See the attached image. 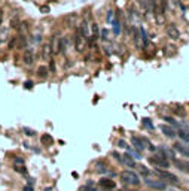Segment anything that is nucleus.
Listing matches in <instances>:
<instances>
[{"instance_id":"1","label":"nucleus","mask_w":189,"mask_h":191,"mask_svg":"<svg viewBox=\"0 0 189 191\" xmlns=\"http://www.w3.org/2000/svg\"><path fill=\"white\" fill-rule=\"evenodd\" d=\"M149 163L154 166L155 169H158V170H167L170 167V160L164 155L162 152L161 154H155L154 157H151Z\"/></svg>"},{"instance_id":"2","label":"nucleus","mask_w":189,"mask_h":191,"mask_svg":"<svg viewBox=\"0 0 189 191\" xmlns=\"http://www.w3.org/2000/svg\"><path fill=\"white\" fill-rule=\"evenodd\" d=\"M119 178L122 179V182L128 184L130 187H137L140 185V179H138V175L133 170H122L119 173Z\"/></svg>"},{"instance_id":"3","label":"nucleus","mask_w":189,"mask_h":191,"mask_svg":"<svg viewBox=\"0 0 189 191\" xmlns=\"http://www.w3.org/2000/svg\"><path fill=\"white\" fill-rule=\"evenodd\" d=\"M144 184L146 185H149L151 188H154V190H161L164 191L167 188V182H164L162 179H158V178H151L149 175L148 176H144Z\"/></svg>"},{"instance_id":"4","label":"nucleus","mask_w":189,"mask_h":191,"mask_svg":"<svg viewBox=\"0 0 189 191\" xmlns=\"http://www.w3.org/2000/svg\"><path fill=\"white\" fill-rule=\"evenodd\" d=\"M86 46H88V39H85L84 36L78 32V33L75 35V49L79 52V54H82V52L86 49Z\"/></svg>"},{"instance_id":"5","label":"nucleus","mask_w":189,"mask_h":191,"mask_svg":"<svg viewBox=\"0 0 189 191\" xmlns=\"http://www.w3.org/2000/svg\"><path fill=\"white\" fill-rule=\"evenodd\" d=\"M155 173L158 175L164 182H167V184H179V178L176 176V175H173V173H170V172H167V170H156Z\"/></svg>"},{"instance_id":"6","label":"nucleus","mask_w":189,"mask_h":191,"mask_svg":"<svg viewBox=\"0 0 189 191\" xmlns=\"http://www.w3.org/2000/svg\"><path fill=\"white\" fill-rule=\"evenodd\" d=\"M52 55H54V51H52L51 42L43 43V45H42V48H40V57H42V60L49 61V60H52Z\"/></svg>"},{"instance_id":"7","label":"nucleus","mask_w":189,"mask_h":191,"mask_svg":"<svg viewBox=\"0 0 189 191\" xmlns=\"http://www.w3.org/2000/svg\"><path fill=\"white\" fill-rule=\"evenodd\" d=\"M165 33H167V36L170 37V39H173V40H177V39H180V30L174 26V24H167L165 26Z\"/></svg>"},{"instance_id":"8","label":"nucleus","mask_w":189,"mask_h":191,"mask_svg":"<svg viewBox=\"0 0 189 191\" xmlns=\"http://www.w3.org/2000/svg\"><path fill=\"white\" fill-rule=\"evenodd\" d=\"M22 61L25 66H31L35 63V54H33V48H27L24 54H22Z\"/></svg>"},{"instance_id":"9","label":"nucleus","mask_w":189,"mask_h":191,"mask_svg":"<svg viewBox=\"0 0 189 191\" xmlns=\"http://www.w3.org/2000/svg\"><path fill=\"white\" fill-rule=\"evenodd\" d=\"M173 149L176 151V152H179L180 155L186 157V158H189V146L188 145H185V143H174L173 145Z\"/></svg>"},{"instance_id":"10","label":"nucleus","mask_w":189,"mask_h":191,"mask_svg":"<svg viewBox=\"0 0 189 191\" xmlns=\"http://www.w3.org/2000/svg\"><path fill=\"white\" fill-rule=\"evenodd\" d=\"M159 128H161L162 135H164V136H167V138H170V139H173V138H176V136H177V131L173 128L171 125H165V124H162Z\"/></svg>"},{"instance_id":"11","label":"nucleus","mask_w":189,"mask_h":191,"mask_svg":"<svg viewBox=\"0 0 189 191\" xmlns=\"http://www.w3.org/2000/svg\"><path fill=\"white\" fill-rule=\"evenodd\" d=\"M119 163H122V164L127 166V167H136V166H137V164H136V160H134L133 157H130L128 154H122Z\"/></svg>"},{"instance_id":"12","label":"nucleus","mask_w":189,"mask_h":191,"mask_svg":"<svg viewBox=\"0 0 189 191\" xmlns=\"http://www.w3.org/2000/svg\"><path fill=\"white\" fill-rule=\"evenodd\" d=\"M133 42L136 45V48H141V35H140V29L133 27Z\"/></svg>"},{"instance_id":"13","label":"nucleus","mask_w":189,"mask_h":191,"mask_svg":"<svg viewBox=\"0 0 189 191\" xmlns=\"http://www.w3.org/2000/svg\"><path fill=\"white\" fill-rule=\"evenodd\" d=\"M131 143L137 148L138 152L144 151V148H146V145L143 143V139H140V138H137V136H133V138H131Z\"/></svg>"},{"instance_id":"14","label":"nucleus","mask_w":189,"mask_h":191,"mask_svg":"<svg viewBox=\"0 0 189 191\" xmlns=\"http://www.w3.org/2000/svg\"><path fill=\"white\" fill-rule=\"evenodd\" d=\"M100 187L101 188H107V190H113L116 187V184H115V181L104 178V179H100Z\"/></svg>"},{"instance_id":"15","label":"nucleus","mask_w":189,"mask_h":191,"mask_svg":"<svg viewBox=\"0 0 189 191\" xmlns=\"http://www.w3.org/2000/svg\"><path fill=\"white\" fill-rule=\"evenodd\" d=\"M91 30H92V35H91V40L95 42L100 39V29H98V24L97 22H92L91 24Z\"/></svg>"},{"instance_id":"16","label":"nucleus","mask_w":189,"mask_h":191,"mask_svg":"<svg viewBox=\"0 0 189 191\" xmlns=\"http://www.w3.org/2000/svg\"><path fill=\"white\" fill-rule=\"evenodd\" d=\"M24 48H27V37H25V35L17 36V48L15 49H24Z\"/></svg>"},{"instance_id":"17","label":"nucleus","mask_w":189,"mask_h":191,"mask_svg":"<svg viewBox=\"0 0 189 191\" xmlns=\"http://www.w3.org/2000/svg\"><path fill=\"white\" fill-rule=\"evenodd\" d=\"M174 164L177 166L179 170H182V172H185V173H189V163L182 161V160H174Z\"/></svg>"},{"instance_id":"18","label":"nucleus","mask_w":189,"mask_h":191,"mask_svg":"<svg viewBox=\"0 0 189 191\" xmlns=\"http://www.w3.org/2000/svg\"><path fill=\"white\" fill-rule=\"evenodd\" d=\"M36 75H37L40 79L48 78V75H49V67H46V66H39V67H37V72H36Z\"/></svg>"},{"instance_id":"19","label":"nucleus","mask_w":189,"mask_h":191,"mask_svg":"<svg viewBox=\"0 0 189 191\" xmlns=\"http://www.w3.org/2000/svg\"><path fill=\"white\" fill-rule=\"evenodd\" d=\"M95 170L100 172V173H106L109 170V166L104 161H95Z\"/></svg>"},{"instance_id":"20","label":"nucleus","mask_w":189,"mask_h":191,"mask_svg":"<svg viewBox=\"0 0 189 191\" xmlns=\"http://www.w3.org/2000/svg\"><path fill=\"white\" fill-rule=\"evenodd\" d=\"M173 112H174L177 117H180V118H185V117H186V111H185L183 106H174V107H173Z\"/></svg>"},{"instance_id":"21","label":"nucleus","mask_w":189,"mask_h":191,"mask_svg":"<svg viewBox=\"0 0 189 191\" xmlns=\"http://www.w3.org/2000/svg\"><path fill=\"white\" fill-rule=\"evenodd\" d=\"M40 142H42V143H43L45 146H51L52 143H54V139H52L49 135H46V133H45V135H42V138H40Z\"/></svg>"},{"instance_id":"22","label":"nucleus","mask_w":189,"mask_h":191,"mask_svg":"<svg viewBox=\"0 0 189 191\" xmlns=\"http://www.w3.org/2000/svg\"><path fill=\"white\" fill-rule=\"evenodd\" d=\"M177 136H179V139H182L183 142L189 143V133L186 131V130H182V128H179V131H177Z\"/></svg>"},{"instance_id":"23","label":"nucleus","mask_w":189,"mask_h":191,"mask_svg":"<svg viewBox=\"0 0 189 191\" xmlns=\"http://www.w3.org/2000/svg\"><path fill=\"white\" fill-rule=\"evenodd\" d=\"M17 30L21 33V35H25L27 33V30H28V22L27 21H22V22H19L17 27Z\"/></svg>"},{"instance_id":"24","label":"nucleus","mask_w":189,"mask_h":191,"mask_svg":"<svg viewBox=\"0 0 189 191\" xmlns=\"http://www.w3.org/2000/svg\"><path fill=\"white\" fill-rule=\"evenodd\" d=\"M112 26H113V33L115 35H119L121 33V22H119V18L112 21Z\"/></svg>"},{"instance_id":"25","label":"nucleus","mask_w":189,"mask_h":191,"mask_svg":"<svg viewBox=\"0 0 189 191\" xmlns=\"http://www.w3.org/2000/svg\"><path fill=\"white\" fill-rule=\"evenodd\" d=\"M127 149H128V155L133 157L134 160H140V158H141V155H140V152H138V151H133V149H131L130 146H128Z\"/></svg>"},{"instance_id":"26","label":"nucleus","mask_w":189,"mask_h":191,"mask_svg":"<svg viewBox=\"0 0 189 191\" xmlns=\"http://www.w3.org/2000/svg\"><path fill=\"white\" fill-rule=\"evenodd\" d=\"M141 124H143L146 128H149V130H154V128H155V125L152 124V121H151L149 118H144V120L141 121Z\"/></svg>"},{"instance_id":"27","label":"nucleus","mask_w":189,"mask_h":191,"mask_svg":"<svg viewBox=\"0 0 189 191\" xmlns=\"http://www.w3.org/2000/svg\"><path fill=\"white\" fill-rule=\"evenodd\" d=\"M164 52H165L167 55H173V54L176 52V49H174V46H171V45H168V46L165 45V46H164Z\"/></svg>"},{"instance_id":"28","label":"nucleus","mask_w":189,"mask_h":191,"mask_svg":"<svg viewBox=\"0 0 189 191\" xmlns=\"http://www.w3.org/2000/svg\"><path fill=\"white\" fill-rule=\"evenodd\" d=\"M14 170H15V172H18V173H22V175L27 173V169H25L24 166H15V167H14Z\"/></svg>"},{"instance_id":"29","label":"nucleus","mask_w":189,"mask_h":191,"mask_svg":"<svg viewBox=\"0 0 189 191\" xmlns=\"http://www.w3.org/2000/svg\"><path fill=\"white\" fill-rule=\"evenodd\" d=\"M22 131H24L27 136H35V135H36L35 130H31V128H28V127H24V128H22Z\"/></svg>"},{"instance_id":"30","label":"nucleus","mask_w":189,"mask_h":191,"mask_svg":"<svg viewBox=\"0 0 189 191\" xmlns=\"http://www.w3.org/2000/svg\"><path fill=\"white\" fill-rule=\"evenodd\" d=\"M100 37H101L103 40H107V39H109V30H107V29H103L101 33H100Z\"/></svg>"},{"instance_id":"31","label":"nucleus","mask_w":189,"mask_h":191,"mask_svg":"<svg viewBox=\"0 0 189 191\" xmlns=\"http://www.w3.org/2000/svg\"><path fill=\"white\" fill-rule=\"evenodd\" d=\"M14 163H15V166H18V164H19V166H24L25 161H24V158H21V157H15V158H14Z\"/></svg>"},{"instance_id":"32","label":"nucleus","mask_w":189,"mask_h":191,"mask_svg":"<svg viewBox=\"0 0 189 191\" xmlns=\"http://www.w3.org/2000/svg\"><path fill=\"white\" fill-rule=\"evenodd\" d=\"M136 167L140 170V173H141V175H144V176H148V175H149V170H148L144 166H136Z\"/></svg>"},{"instance_id":"33","label":"nucleus","mask_w":189,"mask_h":191,"mask_svg":"<svg viewBox=\"0 0 189 191\" xmlns=\"http://www.w3.org/2000/svg\"><path fill=\"white\" fill-rule=\"evenodd\" d=\"M104 48V52H106V54H107V55H110V54H112V49H110V48H112V45H110V43H106V45H104L103 46Z\"/></svg>"},{"instance_id":"34","label":"nucleus","mask_w":189,"mask_h":191,"mask_svg":"<svg viewBox=\"0 0 189 191\" xmlns=\"http://www.w3.org/2000/svg\"><path fill=\"white\" fill-rule=\"evenodd\" d=\"M17 48V37H14L11 42H9V49H15Z\"/></svg>"},{"instance_id":"35","label":"nucleus","mask_w":189,"mask_h":191,"mask_svg":"<svg viewBox=\"0 0 189 191\" xmlns=\"http://www.w3.org/2000/svg\"><path fill=\"white\" fill-rule=\"evenodd\" d=\"M33 85H35V82H33V81H25V82H24V88H25V90L33 88Z\"/></svg>"},{"instance_id":"36","label":"nucleus","mask_w":189,"mask_h":191,"mask_svg":"<svg viewBox=\"0 0 189 191\" xmlns=\"http://www.w3.org/2000/svg\"><path fill=\"white\" fill-rule=\"evenodd\" d=\"M112 17H113V11H107V15H106L107 22H112Z\"/></svg>"},{"instance_id":"37","label":"nucleus","mask_w":189,"mask_h":191,"mask_svg":"<svg viewBox=\"0 0 189 191\" xmlns=\"http://www.w3.org/2000/svg\"><path fill=\"white\" fill-rule=\"evenodd\" d=\"M116 145H118V146H121V148H128V145H127V143H125V140H118V142H116Z\"/></svg>"},{"instance_id":"38","label":"nucleus","mask_w":189,"mask_h":191,"mask_svg":"<svg viewBox=\"0 0 189 191\" xmlns=\"http://www.w3.org/2000/svg\"><path fill=\"white\" fill-rule=\"evenodd\" d=\"M164 120H165V121L167 122H170V124H171V125H179V124H177V122L174 121V120H173L171 117H165V118H164Z\"/></svg>"},{"instance_id":"39","label":"nucleus","mask_w":189,"mask_h":191,"mask_svg":"<svg viewBox=\"0 0 189 191\" xmlns=\"http://www.w3.org/2000/svg\"><path fill=\"white\" fill-rule=\"evenodd\" d=\"M49 72H55V61L54 60H49Z\"/></svg>"},{"instance_id":"40","label":"nucleus","mask_w":189,"mask_h":191,"mask_svg":"<svg viewBox=\"0 0 189 191\" xmlns=\"http://www.w3.org/2000/svg\"><path fill=\"white\" fill-rule=\"evenodd\" d=\"M40 12H42V14H48V12H49V6H46V5H45V6H40Z\"/></svg>"},{"instance_id":"41","label":"nucleus","mask_w":189,"mask_h":191,"mask_svg":"<svg viewBox=\"0 0 189 191\" xmlns=\"http://www.w3.org/2000/svg\"><path fill=\"white\" fill-rule=\"evenodd\" d=\"M112 155H113V158H116V160L119 161L121 157H122V154H118V152H112Z\"/></svg>"},{"instance_id":"42","label":"nucleus","mask_w":189,"mask_h":191,"mask_svg":"<svg viewBox=\"0 0 189 191\" xmlns=\"http://www.w3.org/2000/svg\"><path fill=\"white\" fill-rule=\"evenodd\" d=\"M22 191H33V185H25L22 188Z\"/></svg>"},{"instance_id":"43","label":"nucleus","mask_w":189,"mask_h":191,"mask_svg":"<svg viewBox=\"0 0 189 191\" xmlns=\"http://www.w3.org/2000/svg\"><path fill=\"white\" fill-rule=\"evenodd\" d=\"M2 22H3V11L0 9V26H2Z\"/></svg>"}]
</instances>
